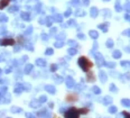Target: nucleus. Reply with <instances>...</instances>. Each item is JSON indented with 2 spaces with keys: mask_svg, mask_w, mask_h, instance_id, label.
Segmentation results:
<instances>
[{
  "mask_svg": "<svg viewBox=\"0 0 130 118\" xmlns=\"http://www.w3.org/2000/svg\"><path fill=\"white\" fill-rule=\"evenodd\" d=\"M10 4V0H0V9H4Z\"/></svg>",
  "mask_w": 130,
  "mask_h": 118,
  "instance_id": "obj_9",
  "label": "nucleus"
},
{
  "mask_svg": "<svg viewBox=\"0 0 130 118\" xmlns=\"http://www.w3.org/2000/svg\"><path fill=\"white\" fill-rule=\"evenodd\" d=\"M87 82H94V81H95V76H94V73H93V72L87 71Z\"/></svg>",
  "mask_w": 130,
  "mask_h": 118,
  "instance_id": "obj_7",
  "label": "nucleus"
},
{
  "mask_svg": "<svg viewBox=\"0 0 130 118\" xmlns=\"http://www.w3.org/2000/svg\"><path fill=\"white\" fill-rule=\"evenodd\" d=\"M98 27H99L100 29H102V32H103V33H107V32H108V30H109V23H104V24H100V25L98 26Z\"/></svg>",
  "mask_w": 130,
  "mask_h": 118,
  "instance_id": "obj_8",
  "label": "nucleus"
},
{
  "mask_svg": "<svg viewBox=\"0 0 130 118\" xmlns=\"http://www.w3.org/2000/svg\"><path fill=\"white\" fill-rule=\"evenodd\" d=\"M125 19L128 20V21H130V15L129 14H126V15H125Z\"/></svg>",
  "mask_w": 130,
  "mask_h": 118,
  "instance_id": "obj_25",
  "label": "nucleus"
},
{
  "mask_svg": "<svg viewBox=\"0 0 130 118\" xmlns=\"http://www.w3.org/2000/svg\"><path fill=\"white\" fill-rule=\"evenodd\" d=\"M113 101V99L111 97H109V96H107V97L103 98V100H102V102H103V105H110L111 102Z\"/></svg>",
  "mask_w": 130,
  "mask_h": 118,
  "instance_id": "obj_11",
  "label": "nucleus"
},
{
  "mask_svg": "<svg viewBox=\"0 0 130 118\" xmlns=\"http://www.w3.org/2000/svg\"><path fill=\"white\" fill-rule=\"evenodd\" d=\"M122 115H123L125 117H130V113H128V111H123Z\"/></svg>",
  "mask_w": 130,
  "mask_h": 118,
  "instance_id": "obj_24",
  "label": "nucleus"
},
{
  "mask_svg": "<svg viewBox=\"0 0 130 118\" xmlns=\"http://www.w3.org/2000/svg\"><path fill=\"white\" fill-rule=\"evenodd\" d=\"M109 89H110V91H111L112 93H118V91H119L118 88L116 87V84H113V83L110 84V88H109Z\"/></svg>",
  "mask_w": 130,
  "mask_h": 118,
  "instance_id": "obj_18",
  "label": "nucleus"
},
{
  "mask_svg": "<svg viewBox=\"0 0 130 118\" xmlns=\"http://www.w3.org/2000/svg\"><path fill=\"white\" fill-rule=\"evenodd\" d=\"M122 35H125V36H128V37H130V28L129 29H126L122 32Z\"/></svg>",
  "mask_w": 130,
  "mask_h": 118,
  "instance_id": "obj_23",
  "label": "nucleus"
},
{
  "mask_svg": "<svg viewBox=\"0 0 130 118\" xmlns=\"http://www.w3.org/2000/svg\"><path fill=\"white\" fill-rule=\"evenodd\" d=\"M125 51H126L127 53H130V47L129 46H126V47H125Z\"/></svg>",
  "mask_w": 130,
  "mask_h": 118,
  "instance_id": "obj_28",
  "label": "nucleus"
},
{
  "mask_svg": "<svg viewBox=\"0 0 130 118\" xmlns=\"http://www.w3.org/2000/svg\"><path fill=\"white\" fill-rule=\"evenodd\" d=\"M105 65H107L109 69H113V67L116 66V63H114V62H105Z\"/></svg>",
  "mask_w": 130,
  "mask_h": 118,
  "instance_id": "obj_22",
  "label": "nucleus"
},
{
  "mask_svg": "<svg viewBox=\"0 0 130 118\" xmlns=\"http://www.w3.org/2000/svg\"><path fill=\"white\" fill-rule=\"evenodd\" d=\"M123 9H125L126 11H128V13H130V1H127L126 4H125V6H123Z\"/></svg>",
  "mask_w": 130,
  "mask_h": 118,
  "instance_id": "obj_21",
  "label": "nucleus"
},
{
  "mask_svg": "<svg viewBox=\"0 0 130 118\" xmlns=\"http://www.w3.org/2000/svg\"><path fill=\"white\" fill-rule=\"evenodd\" d=\"M16 43V41L13 38H2L0 41V45L2 46H9V45H13Z\"/></svg>",
  "mask_w": 130,
  "mask_h": 118,
  "instance_id": "obj_4",
  "label": "nucleus"
},
{
  "mask_svg": "<svg viewBox=\"0 0 130 118\" xmlns=\"http://www.w3.org/2000/svg\"><path fill=\"white\" fill-rule=\"evenodd\" d=\"M112 56H113V57H114V59H120V57H121V52H120V51H119V50L113 51Z\"/></svg>",
  "mask_w": 130,
  "mask_h": 118,
  "instance_id": "obj_13",
  "label": "nucleus"
},
{
  "mask_svg": "<svg viewBox=\"0 0 130 118\" xmlns=\"http://www.w3.org/2000/svg\"><path fill=\"white\" fill-rule=\"evenodd\" d=\"M78 96L76 93H67L66 97H65V100L67 102H75V101H78Z\"/></svg>",
  "mask_w": 130,
  "mask_h": 118,
  "instance_id": "obj_5",
  "label": "nucleus"
},
{
  "mask_svg": "<svg viewBox=\"0 0 130 118\" xmlns=\"http://www.w3.org/2000/svg\"><path fill=\"white\" fill-rule=\"evenodd\" d=\"M89 1H90V0H84V2H85V5H89Z\"/></svg>",
  "mask_w": 130,
  "mask_h": 118,
  "instance_id": "obj_33",
  "label": "nucleus"
},
{
  "mask_svg": "<svg viewBox=\"0 0 130 118\" xmlns=\"http://www.w3.org/2000/svg\"><path fill=\"white\" fill-rule=\"evenodd\" d=\"M64 116L65 117H69V118H76L80 116V113H78V108H69V110H66L64 113Z\"/></svg>",
  "mask_w": 130,
  "mask_h": 118,
  "instance_id": "obj_2",
  "label": "nucleus"
},
{
  "mask_svg": "<svg viewBox=\"0 0 130 118\" xmlns=\"http://www.w3.org/2000/svg\"><path fill=\"white\" fill-rule=\"evenodd\" d=\"M78 37H80V38H84V39H85V36L82 35V34H80V35H78Z\"/></svg>",
  "mask_w": 130,
  "mask_h": 118,
  "instance_id": "obj_30",
  "label": "nucleus"
},
{
  "mask_svg": "<svg viewBox=\"0 0 130 118\" xmlns=\"http://www.w3.org/2000/svg\"><path fill=\"white\" fill-rule=\"evenodd\" d=\"M114 8H116V10H117L118 13H120V11L122 10V7H121V5H120V0H117V1H116Z\"/></svg>",
  "mask_w": 130,
  "mask_h": 118,
  "instance_id": "obj_15",
  "label": "nucleus"
},
{
  "mask_svg": "<svg viewBox=\"0 0 130 118\" xmlns=\"http://www.w3.org/2000/svg\"><path fill=\"white\" fill-rule=\"evenodd\" d=\"M92 90H93V92L95 93V94H100V93H101V90H100V88H99V87H96V85H93Z\"/></svg>",
  "mask_w": 130,
  "mask_h": 118,
  "instance_id": "obj_20",
  "label": "nucleus"
},
{
  "mask_svg": "<svg viewBox=\"0 0 130 118\" xmlns=\"http://www.w3.org/2000/svg\"><path fill=\"white\" fill-rule=\"evenodd\" d=\"M69 53H71V54H75V53H76V50H73V48H72V50H69Z\"/></svg>",
  "mask_w": 130,
  "mask_h": 118,
  "instance_id": "obj_29",
  "label": "nucleus"
},
{
  "mask_svg": "<svg viewBox=\"0 0 130 118\" xmlns=\"http://www.w3.org/2000/svg\"><path fill=\"white\" fill-rule=\"evenodd\" d=\"M46 53H47V54H52L53 51H52V50H47V52H46Z\"/></svg>",
  "mask_w": 130,
  "mask_h": 118,
  "instance_id": "obj_31",
  "label": "nucleus"
},
{
  "mask_svg": "<svg viewBox=\"0 0 130 118\" xmlns=\"http://www.w3.org/2000/svg\"><path fill=\"white\" fill-rule=\"evenodd\" d=\"M111 74H112L113 76H119V74H118V73H116V72H112V73H111Z\"/></svg>",
  "mask_w": 130,
  "mask_h": 118,
  "instance_id": "obj_32",
  "label": "nucleus"
},
{
  "mask_svg": "<svg viewBox=\"0 0 130 118\" xmlns=\"http://www.w3.org/2000/svg\"><path fill=\"white\" fill-rule=\"evenodd\" d=\"M105 45H107L108 48H112L113 45H114V42H113L111 38H109V39H107V42H105Z\"/></svg>",
  "mask_w": 130,
  "mask_h": 118,
  "instance_id": "obj_14",
  "label": "nucleus"
},
{
  "mask_svg": "<svg viewBox=\"0 0 130 118\" xmlns=\"http://www.w3.org/2000/svg\"><path fill=\"white\" fill-rule=\"evenodd\" d=\"M99 78H100V80L102 81V82H107V80H108V76H107V73L104 71H102V70H100L99 71Z\"/></svg>",
  "mask_w": 130,
  "mask_h": 118,
  "instance_id": "obj_6",
  "label": "nucleus"
},
{
  "mask_svg": "<svg viewBox=\"0 0 130 118\" xmlns=\"http://www.w3.org/2000/svg\"><path fill=\"white\" fill-rule=\"evenodd\" d=\"M90 36H91L93 39H96V38L99 37V33H98L96 30H90Z\"/></svg>",
  "mask_w": 130,
  "mask_h": 118,
  "instance_id": "obj_17",
  "label": "nucleus"
},
{
  "mask_svg": "<svg viewBox=\"0 0 130 118\" xmlns=\"http://www.w3.org/2000/svg\"><path fill=\"white\" fill-rule=\"evenodd\" d=\"M121 105L123 107H130V99H126V98L121 99Z\"/></svg>",
  "mask_w": 130,
  "mask_h": 118,
  "instance_id": "obj_12",
  "label": "nucleus"
},
{
  "mask_svg": "<svg viewBox=\"0 0 130 118\" xmlns=\"http://www.w3.org/2000/svg\"><path fill=\"white\" fill-rule=\"evenodd\" d=\"M94 56H95V60H96V64L100 66H104L105 65V61H104V57L103 55L101 54V53H95L94 54Z\"/></svg>",
  "mask_w": 130,
  "mask_h": 118,
  "instance_id": "obj_3",
  "label": "nucleus"
},
{
  "mask_svg": "<svg viewBox=\"0 0 130 118\" xmlns=\"http://www.w3.org/2000/svg\"><path fill=\"white\" fill-rule=\"evenodd\" d=\"M127 65H128V66L130 67V62H127Z\"/></svg>",
  "mask_w": 130,
  "mask_h": 118,
  "instance_id": "obj_34",
  "label": "nucleus"
},
{
  "mask_svg": "<svg viewBox=\"0 0 130 118\" xmlns=\"http://www.w3.org/2000/svg\"><path fill=\"white\" fill-rule=\"evenodd\" d=\"M103 1H110V0H103Z\"/></svg>",
  "mask_w": 130,
  "mask_h": 118,
  "instance_id": "obj_35",
  "label": "nucleus"
},
{
  "mask_svg": "<svg viewBox=\"0 0 130 118\" xmlns=\"http://www.w3.org/2000/svg\"><path fill=\"white\" fill-rule=\"evenodd\" d=\"M18 42H19V43H24V37L19 36V37H18Z\"/></svg>",
  "mask_w": 130,
  "mask_h": 118,
  "instance_id": "obj_27",
  "label": "nucleus"
},
{
  "mask_svg": "<svg viewBox=\"0 0 130 118\" xmlns=\"http://www.w3.org/2000/svg\"><path fill=\"white\" fill-rule=\"evenodd\" d=\"M118 111V108L116 106H111L110 108H109V113H111V114H116Z\"/></svg>",
  "mask_w": 130,
  "mask_h": 118,
  "instance_id": "obj_19",
  "label": "nucleus"
},
{
  "mask_svg": "<svg viewBox=\"0 0 130 118\" xmlns=\"http://www.w3.org/2000/svg\"><path fill=\"white\" fill-rule=\"evenodd\" d=\"M78 66L81 67L84 72L90 71V69L93 66V63H92L87 57H85V56H81V57L78 59Z\"/></svg>",
  "mask_w": 130,
  "mask_h": 118,
  "instance_id": "obj_1",
  "label": "nucleus"
},
{
  "mask_svg": "<svg viewBox=\"0 0 130 118\" xmlns=\"http://www.w3.org/2000/svg\"><path fill=\"white\" fill-rule=\"evenodd\" d=\"M56 69H57V66L55 65V64H53L52 67H51V70H52V71H56Z\"/></svg>",
  "mask_w": 130,
  "mask_h": 118,
  "instance_id": "obj_26",
  "label": "nucleus"
},
{
  "mask_svg": "<svg viewBox=\"0 0 130 118\" xmlns=\"http://www.w3.org/2000/svg\"><path fill=\"white\" fill-rule=\"evenodd\" d=\"M102 15H103L104 17H107V18H109V17H111V11L109 10V9H102Z\"/></svg>",
  "mask_w": 130,
  "mask_h": 118,
  "instance_id": "obj_16",
  "label": "nucleus"
},
{
  "mask_svg": "<svg viewBox=\"0 0 130 118\" xmlns=\"http://www.w3.org/2000/svg\"><path fill=\"white\" fill-rule=\"evenodd\" d=\"M98 14H99V10H98V8H96V7H93V8H91V10H90V15H91V17L95 18V17L98 16Z\"/></svg>",
  "mask_w": 130,
  "mask_h": 118,
  "instance_id": "obj_10",
  "label": "nucleus"
}]
</instances>
